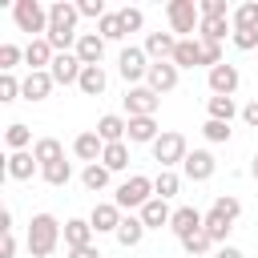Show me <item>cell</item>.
<instances>
[{
    "mask_svg": "<svg viewBox=\"0 0 258 258\" xmlns=\"http://www.w3.org/2000/svg\"><path fill=\"white\" fill-rule=\"evenodd\" d=\"M60 242H64V226H60L52 214H32V218H28L24 246H28L32 258H48V254H56Z\"/></svg>",
    "mask_w": 258,
    "mask_h": 258,
    "instance_id": "cell-1",
    "label": "cell"
},
{
    "mask_svg": "<svg viewBox=\"0 0 258 258\" xmlns=\"http://www.w3.org/2000/svg\"><path fill=\"white\" fill-rule=\"evenodd\" d=\"M165 20H169V32H173L177 40H189V36H198V28H202V12H198L194 0H169V4H165Z\"/></svg>",
    "mask_w": 258,
    "mask_h": 258,
    "instance_id": "cell-2",
    "label": "cell"
},
{
    "mask_svg": "<svg viewBox=\"0 0 258 258\" xmlns=\"http://www.w3.org/2000/svg\"><path fill=\"white\" fill-rule=\"evenodd\" d=\"M157 194H153V177H145V173H129L121 185H117V194H113V202L121 206V210H141L145 202H153Z\"/></svg>",
    "mask_w": 258,
    "mask_h": 258,
    "instance_id": "cell-3",
    "label": "cell"
},
{
    "mask_svg": "<svg viewBox=\"0 0 258 258\" xmlns=\"http://www.w3.org/2000/svg\"><path fill=\"white\" fill-rule=\"evenodd\" d=\"M12 20H16V28L28 32L32 40L48 32V8H44L40 0H16V4H12Z\"/></svg>",
    "mask_w": 258,
    "mask_h": 258,
    "instance_id": "cell-4",
    "label": "cell"
},
{
    "mask_svg": "<svg viewBox=\"0 0 258 258\" xmlns=\"http://www.w3.org/2000/svg\"><path fill=\"white\" fill-rule=\"evenodd\" d=\"M149 52L141 48V44H125L121 48V56H117V73L125 77V85L133 89V85H145V77H149Z\"/></svg>",
    "mask_w": 258,
    "mask_h": 258,
    "instance_id": "cell-5",
    "label": "cell"
},
{
    "mask_svg": "<svg viewBox=\"0 0 258 258\" xmlns=\"http://www.w3.org/2000/svg\"><path fill=\"white\" fill-rule=\"evenodd\" d=\"M149 149H153V161H157L161 169L181 165V161H185V153H189V145H185V137H181L177 129H165V133H161V137H157Z\"/></svg>",
    "mask_w": 258,
    "mask_h": 258,
    "instance_id": "cell-6",
    "label": "cell"
},
{
    "mask_svg": "<svg viewBox=\"0 0 258 258\" xmlns=\"http://www.w3.org/2000/svg\"><path fill=\"white\" fill-rule=\"evenodd\" d=\"M77 20H81L77 4L73 0H56V4H48V32L44 36H81Z\"/></svg>",
    "mask_w": 258,
    "mask_h": 258,
    "instance_id": "cell-7",
    "label": "cell"
},
{
    "mask_svg": "<svg viewBox=\"0 0 258 258\" xmlns=\"http://www.w3.org/2000/svg\"><path fill=\"white\" fill-rule=\"evenodd\" d=\"M206 81H210V97H234L238 93V85H242V73H238V64H214L210 73H206Z\"/></svg>",
    "mask_w": 258,
    "mask_h": 258,
    "instance_id": "cell-8",
    "label": "cell"
},
{
    "mask_svg": "<svg viewBox=\"0 0 258 258\" xmlns=\"http://www.w3.org/2000/svg\"><path fill=\"white\" fill-rule=\"evenodd\" d=\"M161 105V97L149 89V85H133L125 89V117H153Z\"/></svg>",
    "mask_w": 258,
    "mask_h": 258,
    "instance_id": "cell-9",
    "label": "cell"
},
{
    "mask_svg": "<svg viewBox=\"0 0 258 258\" xmlns=\"http://www.w3.org/2000/svg\"><path fill=\"white\" fill-rule=\"evenodd\" d=\"M177 81H181V69L173 64V60H153L149 64V77H145V85L161 97V93H173L177 89Z\"/></svg>",
    "mask_w": 258,
    "mask_h": 258,
    "instance_id": "cell-10",
    "label": "cell"
},
{
    "mask_svg": "<svg viewBox=\"0 0 258 258\" xmlns=\"http://www.w3.org/2000/svg\"><path fill=\"white\" fill-rule=\"evenodd\" d=\"M214 169H218V161H214V153H210V149H189V153H185V161H181V173H185L189 181H210V177H214Z\"/></svg>",
    "mask_w": 258,
    "mask_h": 258,
    "instance_id": "cell-11",
    "label": "cell"
},
{
    "mask_svg": "<svg viewBox=\"0 0 258 258\" xmlns=\"http://www.w3.org/2000/svg\"><path fill=\"white\" fill-rule=\"evenodd\" d=\"M121 206L117 202H97L93 210H89V226L97 230V234H117V226H121Z\"/></svg>",
    "mask_w": 258,
    "mask_h": 258,
    "instance_id": "cell-12",
    "label": "cell"
},
{
    "mask_svg": "<svg viewBox=\"0 0 258 258\" xmlns=\"http://www.w3.org/2000/svg\"><path fill=\"white\" fill-rule=\"evenodd\" d=\"M52 60H56V52H52V44H48L44 36H36V40L24 44V64H28V73H48Z\"/></svg>",
    "mask_w": 258,
    "mask_h": 258,
    "instance_id": "cell-13",
    "label": "cell"
},
{
    "mask_svg": "<svg viewBox=\"0 0 258 258\" xmlns=\"http://www.w3.org/2000/svg\"><path fill=\"white\" fill-rule=\"evenodd\" d=\"M4 173H8L12 181H32V177L40 173V161L32 157V149H20V153H8Z\"/></svg>",
    "mask_w": 258,
    "mask_h": 258,
    "instance_id": "cell-14",
    "label": "cell"
},
{
    "mask_svg": "<svg viewBox=\"0 0 258 258\" xmlns=\"http://www.w3.org/2000/svg\"><path fill=\"white\" fill-rule=\"evenodd\" d=\"M202 226H206V214H202V210H194V206H177V210H173L169 230L177 234V242H181V238H189V234H198Z\"/></svg>",
    "mask_w": 258,
    "mask_h": 258,
    "instance_id": "cell-15",
    "label": "cell"
},
{
    "mask_svg": "<svg viewBox=\"0 0 258 258\" xmlns=\"http://www.w3.org/2000/svg\"><path fill=\"white\" fill-rule=\"evenodd\" d=\"M52 81L56 85H77L81 81V73H85V64L77 60V52H56V60H52Z\"/></svg>",
    "mask_w": 258,
    "mask_h": 258,
    "instance_id": "cell-16",
    "label": "cell"
},
{
    "mask_svg": "<svg viewBox=\"0 0 258 258\" xmlns=\"http://www.w3.org/2000/svg\"><path fill=\"white\" fill-rule=\"evenodd\" d=\"M56 89V81H52V73H28L24 81H20V101H44L48 93Z\"/></svg>",
    "mask_w": 258,
    "mask_h": 258,
    "instance_id": "cell-17",
    "label": "cell"
},
{
    "mask_svg": "<svg viewBox=\"0 0 258 258\" xmlns=\"http://www.w3.org/2000/svg\"><path fill=\"white\" fill-rule=\"evenodd\" d=\"M73 153H77L85 165H93V161H101L105 141L97 137V129H85V133H77V137H73Z\"/></svg>",
    "mask_w": 258,
    "mask_h": 258,
    "instance_id": "cell-18",
    "label": "cell"
},
{
    "mask_svg": "<svg viewBox=\"0 0 258 258\" xmlns=\"http://www.w3.org/2000/svg\"><path fill=\"white\" fill-rule=\"evenodd\" d=\"M141 48L149 52V60H173V52H177V36H173V32H149Z\"/></svg>",
    "mask_w": 258,
    "mask_h": 258,
    "instance_id": "cell-19",
    "label": "cell"
},
{
    "mask_svg": "<svg viewBox=\"0 0 258 258\" xmlns=\"http://www.w3.org/2000/svg\"><path fill=\"white\" fill-rule=\"evenodd\" d=\"M77 60L81 64H101L105 60V40H101V32H81V40H77Z\"/></svg>",
    "mask_w": 258,
    "mask_h": 258,
    "instance_id": "cell-20",
    "label": "cell"
},
{
    "mask_svg": "<svg viewBox=\"0 0 258 258\" xmlns=\"http://www.w3.org/2000/svg\"><path fill=\"white\" fill-rule=\"evenodd\" d=\"M97 137H101L105 145L125 141V137H129V117H121V113H105V117L97 121Z\"/></svg>",
    "mask_w": 258,
    "mask_h": 258,
    "instance_id": "cell-21",
    "label": "cell"
},
{
    "mask_svg": "<svg viewBox=\"0 0 258 258\" xmlns=\"http://www.w3.org/2000/svg\"><path fill=\"white\" fill-rule=\"evenodd\" d=\"M137 218L145 222V230H161V226H169V222H173V210H169V202L153 198V202H145V206L137 210Z\"/></svg>",
    "mask_w": 258,
    "mask_h": 258,
    "instance_id": "cell-22",
    "label": "cell"
},
{
    "mask_svg": "<svg viewBox=\"0 0 258 258\" xmlns=\"http://www.w3.org/2000/svg\"><path fill=\"white\" fill-rule=\"evenodd\" d=\"M77 89H81L85 97H101V93L109 89V73H105V64H85V73H81Z\"/></svg>",
    "mask_w": 258,
    "mask_h": 258,
    "instance_id": "cell-23",
    "label": "cell"
},
{
    "mask_svg": "<svg viewBox=\"0 0 258 258\" xmlns=\"http://www.w3.org/2000/svg\"><path fill=\"white\" fill-rule=\"evenodd\" d=\"M161 137V129H157V121L153 117H129V145H153Z\"/></svg>",
    "mask_w": 258,
    "mask_h": 258,
    "instance_id": "cell-24",
    "label": "cell"
},
{
    "mask_svg": "<svg viewBox=\"0 0 258 258\" xmlns=\"http://www.w3.org/2000/svg\"><path fill=\"white\" fill-rule=\"evenodd\" d=\"M93 226L89 218H69L64 222V250H77V246H93Z\"/></svg>",
    "mask_w": 258,
    "mask_h": 258,
    "instance_id": "cell-25",
    "label": "cell"
},
{
    "mask_svg": "<svg viewBox=\"0 0 258 258\" xmlns=\"http://www.w3.org/2000/svg\"><path fill=\"white\" fill-rule=\"evenodd\" d=\"M145 234H149V230H145V222H141L137 214H129V218H121V226H117V234H113V238H117L125 250H133V246H141V238H145Z\"/></svg>",
    "mask_w": 258,
    "mask_h": 258,
    "instance_id": "cell-26",
    "label": "cell"
},
{
    "mask_svg": "<svg viewBox=\"0 0 258 258\" xmlns=\"http://www.w3.org/2000/svg\"><path fill=\"white\" fill-rule=\"evenodd\" d=\"M173 64H177V69H198V64H202V40H198V36H189V40H177Z\"/></svg>",
    "mask_w": 258,
    "mask_h": 258,
    "instance_id": "cell-27",
    "label": "cell"
},
{
    "mask_svg": "<svg viewBox=\"0 0 258 258\" xmlns=\"http://www.w3.org/2000/svg\"><path fill=\"white\" fill-rule=\"evenodd\" d=\"M32 157H36V161H40V169H44V165H52V161H64V145H60L56 137H36Z\"/></svg>",
    "mask_w": 258,
    "mask_h": 258,
    "instance_id": "cell-28",
    "label": "cell"
},
{
    "mask_svg": "<svg viewBox=\"0 0 258 258\" xmlns=\"http://www.w3.org/2000/svg\"><path fill=\"white\" fill-rule=\"evenodd\" d=\"M101 165H105L109 173H121V169H129V141H113V145H105V153H101Z\"/></svg>",
    "mask_w": 258,
    "mask_h": 258,
    "instance_id": "cell-29",
    "label": "cell"
},
{
    "mask_svg": "<svg viewBox=\"0 0 258 258\" xmlns=\"http://www.w3.org/2000/svg\"><path fill=\"white\" fill-rule=\"evenodd\" d=\"M109 177H113V173H109L101 161H93V165H85V169H81V185H85L89 194H101V189H109Z\"/></svg>",
    "mask_w": 258,
    "mask_h": 258,
    "instance_id": "cell-30",
    "label": "cell"
},
{
    "mask_svg": "<svg viewBox=\"0 0 258 258\" xmlns=\"http://www.w3.org/2000/svg\"><path fill=\"white\" fill-rule=\"evenodd\" d=\"M4 145H8L12 153H20V149H28V145H36V141H32V129H28L24 121H12V125L4 129Z\"/></svg>",
    "mask_w": 258,
    "mask_h": 258,
    "instance_id": "cell-31",
    "label": "cell"
},
{
    "mask_svg": "<svg viewBox=\"0 0 258 258\" xmlns=\"http://www.w3.org/2000/svg\"><path fill=\"white\" fill-rule=\"evenodd\" d=\"M177 189H181L177 169H157V177H153V194H157L161 202H169V198H177Z\"/></svg>",
    "mask_w": 258,
    "mask_h": 258,
    "instance_id": "cell-32",
    "label": "cell"
},
{
    "mask_svg": "<svg viewBox=\"0 0 258 258\" xmlns=\"http://www.w3.org/2000/svg\"><path fill=\"white\" fill-rule=\"evenodd\" d=\"M226 36H234L230 20H202V28H198V40H210V44H222Z\"/></svg>",
    "mask_w": 258,
    "mask_h": 258,
    "instance_id": "cell-33",
    "label": "cell"
},
{
    "mask_svg": "<svg viewBox=\"0 0 258 258\" xmlns=\"http://www.w3.org/2000/svg\"><path fill=\"white\" fill-rule=\"evenodd\" d=\"M206 109H210V121H234L238 117V105H234V97H206Z\"/></svg>",
    "mask_w": 258,
    "mask_h": 258,
    "instance_id": "cell-34",
    "label": "cell"
},
{
    "mask_svg": "<svg viewBox=\"0 0 258 258\" xmlns=\"http://www.w3.org/2000/svg\"><path fill=\"white\" fill-rule=\"evenodd\" d=\"M97 32H101V40H105V44L125 40V24H121V16H117V12H105V16L97 20Z\"/></svg>",
    "mask_w": 258,
    "mask_h": 258,
    "instance_id": "cell-35",
    "label": "cell"
},
{
    "mask_svg": "<svg viewBox=\"0 0 258 258\" xmlns=\"http://www.w3.org/2000/svg\"><path fill=\"white\" fill-rule=\"evenodd\" d=\"M210 214H218V218H226L230 226L238 222V214H242V202L234 198V194H218L214 198V206H210Z\"/></svg>",
    "mask_w": 258,
    "mask_h": 258,
    "instance_id": "cell-36",
    "label": "cell"
},
{
    "mask_svg": "<svg viewBox=\"0 0 258 258\" xmlns=\"http://www.w3.org/2000/svg\"><path fill=\"white\" fill-rule=\"evenodd\" d=\"M181 250H185V258H206V254L214 250V238H210L206 230H198V234L181 238Z\"/></svg>",
    "mask_w": 258,
    "mask_h": 258,
    "instance_id": "cell-37",
    "label": "cell"
},
{
    "mask_svg": "<svg viewBox=\"0 0 258 258\" xmlns=\"http://www.w3.org/2000/svg\"><path fill=\"white\" fill-rule=\"evenodd\" d=\"M40 177H44L48 185H56V189H60V185H69V181H73V161H52V165H44V169H40Z\"/></svg>",
    "mask_w": 258,
    "mask_h": 258,
    "instance_id": "cell-38",
    "label": "cell"
},
{
    "mask_svg": "<svg viewBox=\"0 0 258 258\" xmlns=\"http://www.w3.org/2000/svg\"><path fill=\"white\" fill-rule=\"evenodd\" d=\"M230 24L234 28H258V0H246L230 12Z\"/></svg>",
    "mask_w": 258,
    "mask_h": 258,
    "instance_id": "cell-39",
    "label": "cell"
},
{
    "mask_svg": "<svg viewBox=\"0 0 258 258\" xmlns=\"http://www.w3.org/2000/svg\"><path fill=\"white\" fill-rule=\"evenodd\" d=\"M202 230L214 238V246H226V238H230V230H234V226H230L226 218H218V214H206V226H202Z\"/></svg>",
    "mask_w": 258,
    "mask_h": 258,
    "instance_id": "cell-40",
    "label": "cell"
},
{
    "mask_svg": "<svg viewBox=\"0 0 258 258\" xmlns=\"http://www.w3.org/2000/svg\"><path fill=\"white\" fill-rule=\"evenodd\" d=\"M202 137H206L210 145H226V141L234 137V129H230L226 121H206V125H202Z\"/></svg>",
    "mask_w": 258,
    "mask_h": 258,
    "instance_id": "cell-41",
    "label": "cell"
},
{
    "mask_svg": "<svg viewBox=\"0 0 258 258\" xmlns=\"http://www.w3.org/2000/svg\"><path fill=\"white\" fill-rule=\"evenodd\" d=\"M20 60H24V48L12 44V40H4V44H0V73H12Z\"/></svg>",
    "mask_w": 258,
    "mask_h": 258,
    "instance_id": "cell-42",
    "label": "cell"
},
{
    "mask_svg": "<svg viewBox=\"0 0 258 258\" xmlns=\"http://www.w3.org/2000/svg\"><path fill=\"white\" fill-rule=\"evenodd\" d=\"M117 16H121V24H125V36H129V32H141V24H145V12H141V8H129V4L117 8Z\"/></svg>",
    "mask_w": 258,
    "mask_h": 258,
    "instance_id": "cell-43",
    "label": "cell"
},
{
    "mask_svg": "<svg viewBox=\"0 0 258 258\" xmlns=\"http://www.w3.org/2000/svg\"><path fill=\"white\" fill-rule=\"evenodd\" d=\"M0 101H4V105L20 101V81H16V73H0Z\"/></svg>",
    "mask_w": 258,
    "mask_h": 258,
    "instance_id": "cell-44",
    "label": "cell"
},
{
    "mask_svg": "<svg viewBox=\"0 0 258 258\" xmlns=\"http://www.w3.org/2000/svg\"><path fill=\"white\" fill-rule=\"evenodd\" d=\"M234 48H242V52H254L258 48V28H234Z\"/></svg>",
    "mask_w": 258,
    "mask_h": 258,
    "instance_id": "cell-45",
    "label": "cell"
},
{
    "mask_svg": "<svg viewBox=\"0 0 258 258\" xmlns=\"http://www.w3.org/2000/svg\"><path fill=\"white\" fill-rule=\"evenodd\" d=\"M77 12H81V16H89V20H101L109 8H105V0H77Z\"/></svg>",
    "mask_w": 258,
    "mask_h": 258,
    "instance_id": "cell-46",
    "label": "cell"
},
{
    "mask_svg": "<svg viewBox=\"0 0 258 258\" xmlns=\"http://www.w3.org/2000/svg\"><path fill=\"white\" fill-rule=\"evenodd\" d=\"M202 64H206V73H210L214 64H222V44H210V40H202Z\"/></svg>",
    "mask_w": 258,
    "mask_h": 258,
    "instance_id": "cell-47",
    "label": "cell"
},
{
    "mask_svg": "<svg viewBox=\"0 0 258 258\" xmlns=\"http://www.w3.org/2000/svg\"><path fill=\"white\" fill-rule=\"evenodd\" d=\"M242 121H246L250 129H258V97H254L250 105H242Z\"/></svg>",
    "mask_w": 258,
    "mask_h": 258,
    "instance_id": "cell-48",
    "label": "cell"
},
{
    "mask_svg": "<svg viewBox=\"0 0 258 258\" xmlns=\"http://www.w3.org/2000/svg\"><path fill=\"white\" fill-rule=\"evenodd\" d=\"M69 258H105L97 246H77V250H69Z\"/></svg>",
    "mask_w": 258,
    "mask_h": 258,
    "instance_id": "cell-49",
    "label": "cell"
},
{
    "mask_svg": "<svg viewBox=\"0 0 258 258\" xmlns=\"http://www.w3.org/2000/svg\"><path fill=\"white\" fill-rule=\"evenodd\" d=\"M0 258H16V234H4V246H0Z\"/></svg>",
    "mask_w": 258,
    "mask_h": 258,
    "instance_id": "cell-50",
    "label": "cell"
},
{
    "mask_svg": "<svg viewBox=\"0 0 258 258\" xmlns=\"http://www.w3.org/2000/svg\"><path fill=\"white\" fill-rule=\"evenodd\" d=\"M214 258H246V254H242L238 246H230V242H226V246H218V254H214Z\"/></svg>",
    "mask_w": 258,
    "mask_h": 258,
    "instance_id": "cell-51",
    "label": "cell"
},
{
    "mask_svg": "<svg viewBox=\"0 0 258 258\" xmlns=\"http://www.w3.org/2000/svg\"><path fill=\"white\" fill-rule=\"evenodd\" d=\"M0 234H12V210L8 206L0 210Z\"/></svg>",
    "mask_w": 258,
    "mask_h": 258,
    "instance_id": "cell-52",
    "label": "cell"
},
{
    "mask_svg": "<svg viewBox=\"0 0 258 258\" xmlns=\"http://www.w3.org/2000/svg\"><path fill=\"white\" fill-rule=\"evenodd\" d=\"M250 177H254V181H258V153H254V157H250Z\"/></svg>",
    "mask_w": 258,
    "mask_h": 258,
    "instance_id": "cell-53",
    "label": "cell"
}]
</instances>
